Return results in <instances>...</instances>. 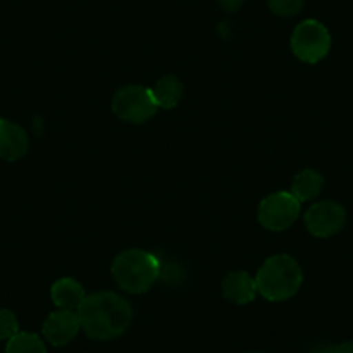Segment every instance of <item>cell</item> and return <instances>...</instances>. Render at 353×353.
I'll list each match as a JSON object with an SVG mask.
<instances>
[{"label": "cell", "mask_w": 353, "mask_h": 353, "mask_svg": "<svg viewBox=\"0 0 353 353\" xmlns=\"http://www.w3.org/2000/svg\"><path fill=\"white\" fill-rule=\"evenodd\" d=\"M77 314L81 331L99 341L123 334L134 317L132 305L113 291L87 294Z\"/></svg>", "instance_id": "1"}, {"label": "cell", "mask_w": 353, "mask_h": 353, "mask_svg": "<svg viewBox=\"0 0 353 353\" xmlns=\"http://www.w3.org/2000/svg\"><path fill=\"white\" fill-rule=\"evenodd\" d=\"M256 290L265 300L284 301L293 298L303 283L301 267L290 254H274L267 258L258 270Z\"/></svg>", "instance_id": "2"}, {"label": "cell", "mask_w": 353, "mask_h": 353, "mask_svg": "<svg viewBox=\"0 0 353 353\" xmlns=\"http://www.w3.org/2000/svg\"><path fill=\"white\" fill-rule=\"evenodd\" d=\"M111 274L121 290L132 294H142L159 279L161 263L149 251L127 250L114 258Z\"/></svg>", "instance_id": "3"}, {"label": "cell", "mask_w": 353, "mask_h": 353, "mask_svg": "<svg viewBox=\"0 0 353 353\" xmlns=\"http://www.w3.org/2000/svg\"><path fill=\"white\" fill-rule=\"evenodd\" d=\"M331 49V33L315 19L301 21L291 35V50L300 61L315 64L324 59Z\"/></svg>", "instance_id": "4"}, {"label": "cell", "mask_w": 353, "mask_h": 353, "mask_svg": "<svg viewBox=\"0 0 353 353\" xmlns=\"http://www.w3.org/2000/svg\"><path fill=\"white\" fill-rule=\"evenodd\" d=\"M111 108L120 120L135 125L148 121L159 110L152 97L151 88H145L142 85H127L120 88L114 94Z\"/></svg>", "instance_id": "5"}, {"label": "cell", "mask_w": 353, "mask_h": 353, "mask_svg": "<svg viewBox=\"0 0 353 353\" xmlns=\"http://www.w3.org/2000/svg\"><path fill=\"white\" fill-rule=\"evenodd\" d=\"M301 203L291 192L279 191L267 196L258 206V220L267 230L283 232L300 216Z\"/></svg>", "instance_id": "6"}, {"label": "cell", "mask_w": 353, "mask_h": 353, "mask_svg": "<svg viewBox=\"0 0 353 353\" xmlns=\"http://www.w3.org/2000/svg\"><path fill=\"white\" fill-rule=\"evenodd\" d=\"M346 212L336 201H321L305 213L307 230L315 237H331L345 227Z\"/></svg>", "instance_id": "7"}, {"label": "cell", "mask_w": 353, "mask_h": 353, "mask_svg": "<svg viewBox=\"0 0 353 353\" xmlns=\"http://www.w3.org/2000/svg\"><path fill=\"white\" fill-rule=\"evenodd\" d=\"M80 329V319L77 312L57 310L46 319L42 332L52 346H64L77 338Z\"/></svg>", "instance_id": "8"}, {"label": "cell", "mask_w": 353, "mask_h": 353, "mask_svg": "<svg viewBox=\"0 0 353 353\" xmlns=\"http://www.w3.org/2000/svg\"><path fill=\"white\" fill-rule=\"evenodd\" d=\"M30 141L19 125L0 118V159L18 161L28 152Z\"/></svg>", "instance_id": "9"}, {"label": "cell", "mask_w": 353, "mask_h": 353, "mask_svg": "<svg viewBox=\"0 0 353 353\" xmlns=\"http://www.w3.org/2000/svg\"><path fill=\"white\" fill-rule=\"evenodd\" d=\"M222 293L229 301L236 305H246L256 298V281L243 270L227 274L222 281Z\"/></svg>", "instance_id": "10"}, {"label": "cell", "mask_w": 353, "mask_h": 353, "mask_svg": "<svg viewBox=\"0 0 353 353\" xmlns=\"http://www.w3.org/2000/svg\"><path fill=\"white\" fill-rule=\"evenodd\" d=\"M85 296L83 286L73 277H63L50 288V298L59 310H78Z\"/></svg>", "instance_id": "11"}, {"label": "cell", "mask_w": 353, "mask_h": 353, "mask_svg": "<svg viewBox=\"0 0 353 353\" xmlns=\"http://www.w3.org/2000/svg\"><path fill=\"white\" fill-rule=\"evenodd\" d=\"M151 92L158 108L173 110L184 96V85L176 77H163L156 81L154 87L151 88Z\"/></svg>", "instance_id": "12"}, {"label": "cell", "mask_w": 353, "mask_h": 353, "mask_svg": "<svg viewBox=\"0 0 353 353\" xmlns=\"http://www.w3.org/2000/svg\"><path fill=\"white\" fill-rule=\"evenodd\" d=\"M322 188H324V179L321 173L308 168L294 176L293 184H291V194L300 203L312 201L321 194Z\"/></svg>", "instance_id": "13"}, {"label": "cell", "mask_w": 353, "mask_h": 353, "mask_svg": "<svg viewBox=\"0 0 353 353\" xmlns=\"http://www.w3.org/2000/svg\"><path fill=\"white\" fill-rule=\"evenodd\" d=\"M6 353H47L42 339L33 332H18L6 346Z\"/></svg>", "instance_id": "14"}, {"label": "cell", "mask_w": 353, "mask_h": 353, "mask_svg": "<svg viewBox=\"0 0 353 353\" xmlns=\"http://www.w3.org/2000/svg\"><path fill=\"white\" fill-rule=\"evenodd\" d=\"M303 2L305 0H267L270 11L281 18L296 16L303 9Z\"/></svg>", "instance_id": "15"}, {"label": "cell", "mask_w": 353, "mask_h": 353, "mask_svg": "<svg viewBox=\"0 0 353 353\" xmlns=\"http://www.w3.org/2000/svg\"><path fill=\"white\" fill-rule=\"evenodd\" d=\"M19 332V324L16 315L8 308H0V339H11Z\"/></svg>", "instance_id": "16"}, {"label": "cell", "mask_w": 353, "mask_h": 353, "mask_svg": "<svg viewBox=\"0 0 353 353\" xmlns=\"http://www.w3.org/2000/svg\"><path fill=\"white\" fill-rule=\"evenodd\" d=\"M219 8L225 12H236L243 8L244 0H215Z\"/></svg>", "instance_id": "17"}, {"label": "cell", "mask_w": 353, "mask_h": 353, "mask_svg": "<svg viewBox=\"0 0 353 353\" xmlns=\"http://www.w3.org/2000/svg\"><path fill=\"white\" fill-rule=\"evenodd\" d=\"M332 353H353V339L341 343L338 346H332Z\"/></svg>", "instance_id": "18"}, {"label": "cell", "mask_w": 353, "mask_h": 353, "mask_svg": "<svg viewBox=\"0 0 353 353\" xmlns=\"http://www.w3.org/2000/svg\"><path fill=\"white\" fill-rule=\"evenodd\" d=\"M310 353H332V346H327V345L317 346V348L312 350Z\"/></svg>", "instance_id": "19"}, {"label": "cell", "mask_w": 353, "mask_h": 353, "mask_svg": "<svg viewBox=\"0 0 353 353\" xmlns=\"http://www.w3.org/2000/svg\"><path fill=\"white\" fill-rule=\"evenodd\" d=\"M251 353H258V352H251Z\"/></svg>", "instance_id": "20"}]
</instances>
